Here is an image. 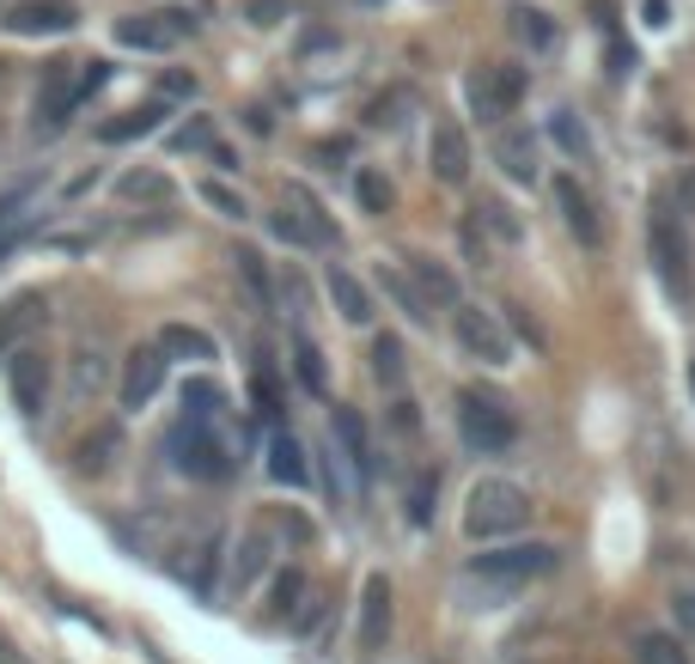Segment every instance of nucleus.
<instances>
[{
  "mask_svg": "<svg viewBox=\"0 0 695 664\" xmlns=\"http://www.w3.org/2000/svg\"><path fill=\"white\" fill-rule=\"evenodd\" d=\"M117 196L129 202V208H134V202H141V208H165V202L177 196V183H171L165 171L141 165V171H122V177H117Z\"/></svg>",
  "mask_w": 695,
  "mask_h": 664,
  "instance_id": "obj_23",
  "label": "nucleus"
},
{
  "mask_svg": "<svg viewBox=\"0 0 695 664\" xmlns=\"http://www.w3.org/2000/svg\"><path fill=\"white\" fill-rule=\"evenodd\" d=\"M117 451H122V433L117 427L86 433V439H79V469H86V476H105V469L117 464Z\"/></svg>",
  "mask_w": 695,
  "mask_h": 664,
  "instance_id": "obj_30",
  "label": "nucleus"
},
{
  "mask_svg": "<svg viewBox=\"0 0 695 664\" xmlns=\"http://www.w3.org/2000/svg\"><path fill=\"white\" fill-rule=\"evenodd\" d=\"M74 25H79L74 0H19V7H7V31L13 37H62Z\"/></svg>",
  "mask_w": 695,
  "mask_h": 664,
  "instance_id": "obj_12",
  "label": "nucleus"
},
{
  "mask_svg": "<svg viewBox=\"0 0 695 664\" xmlns=\"http://www.w3.org/2000/svg\"><path fill=\"white\" fill-rule=\"evenodd\" d=\"M427 171L439 183H464L470 177V134H464L452 117H439L433 122V134H427Z\"/></svg>",
  "mask_w": 695,
  "mask_h": 664,
  "instance_id": "obj_14",
  "label": "nucleus"
},
{
  "mask_svg": "<svg viewBox=\"0 0 695 664\" xmlns=\"http://www.w3.org/2000/svg\"><path fill=\"white\" fill-rule=\"evenodd\" d=\"M269 476L281 488H312V464H305V445L293 433H275L269 439Z\"/></svg>",
  "mask_w": 695,
  "mask_h": 664,
  "instance_id": "obj_24",
  "label": "nucleus"
},
{
  "mask_svg": "<svg viewBox=\"0 0 695 664\" xmlns=\"http://www.w3.org/2000/svg\"><path fill=\"white\" fill-rule=\"evenodd\" d=\"M50 384H55V360L43 348H31V341H19V348L7 353V391H13L19 415L37 421L43 403H50Z\"/></svg>",
  "mask_w": 695,
  "mask_h": 664,
  "instance_id": "obj_8",
  "label": "nucleus"
},
{
  "mask_svg": "<svg viewBox=\"0 0 695 664\" xmlns=\"http://www.w3.org/2000/svg\"><path fill=\"white\" fill-rule=\"evenodd\" d=\"M355 202H360V214H391V202H397L391 177H384V171H372V165H360L355 171Z\"/></svg>",
  "mask_w": 695,
  "mask_h": 664,
  "instance_id": "obj_31",
  "label": "nucleus"
},
{
  "mask_svg": "<svg viewBox=\"0 0 695 664\" xmlns=\"http://www.w3.org/2000/svg\"><path fill=\"white\" fill-rule=\"evenodd\" d=\"M555 567H562V548L555 543H507V548L476 555L470 579H488V586H500V591H519V586H531V579L555 574Z\"/></svg>",
  "mask_w": 695,
  "mask_h": 664,
  "instance_id": "obj_5",
  "label": "nucleus"
},
{
  "mask_svg": "<svg viewBox=\"0 0 695 664\" xmlns=\"http://www.w3.org/2000/svg\"><path fill=\"white\" fill-rule=\"evenodd\" d=\"M324 293H329V305L341 312V324H372V293L360 287V274H348L341 262H329Z\"/></svg>",
  "mask_w": 695,
  "mask_h": 664,
  "instance_id": "obj_20",
  "label": "nucleus"
},
{
  "mask_svg": "<svg viewBox=\"0 0 695 664\" xmlns=\"http://www.w3.org/2000/svg\"><path fill=\"white\" fill-rule=\"evenodd\" d=\"M269 232H275L281 244H293V250H317L312 226L300 220V208H293V202H281V214H269Z\"/></svg>",
  "mask_w": 695,
  "mask_h": 664,
  "instance_id": "obj_38",
  "label": "nucleus"
},
{
  "mask_svg": "<svg viewBox=\"0 0 695 664\" xmlns=\"http://www.w3.org/2000/svg\"><path fill=\"white\" fill-rule=\"evenodd\" d=\"M171 469L177 476H196V482H226L232 476V445H226L220 421H202V415H184L171 427Z\"/></svg>",
  "mask_w": 695,
  "mask_h": 664,
  "instance_id": "obj_3",
  "label": "nucleus"
},
{
  "mask_svg": "<svg viewBox=\"0 0 695 664\" xmlns=\"http://www.w3.org/2000/svg\"><path fill=\"white\" fill-rule=\"evenodd\" d=\"M184 31H196V19L189 13H129V19H117V43L122 50H141V55L177 50Z\"/></svg>",
  "mask_w": 695,
  "mask_h": 664,
  "instance_id": "obj_10",
  "label": "nucleus"
},
{
  "mask_svg": "<svg viewBox=\"0 0 695 664\" xmlns=\"http://www.w3.org/2000/svg\"><path fill=\"white\" fill-rule=\"evenodd\" d=\"M495 165L507 171L512 183H537V177H543L537 134H531V129H519V122H507V129L495 134Z\"/></svg>",
  "mask_w": 695,
  "mask_h": 664,
  "instance_id": "obj_17",
  "label": "nucleus"
},
{
  "mask_svg": "<svg viewBox=\"0 0 695 664\" xmlns=\"http://www.w3.org/2000/svg\"><path fill=\"white\" fill-rule=\"evenodd\" d=\"M37 189H43V177H37V171H31V177H19V183H7V189H0V226H7V220H19V214H31Z\"/></svg>",
  "mask_w": 695,
  "mask_h": 664,
  "instance_id": "obj_40",
  "label": "nucleus"
},
{
  "mask_svg": "<svg viewBox=\"0 0 695 664\" xmlns=\"http://www.w3.org/2000/svg\"><path fill=\"white\" fill-rule=\"evenodd\" d=\"M281 0H250V25H275Z\"/></svg>",
  "mask_w": 695,
  "mask_h": 664,
  "instance_id": "obj_51",
  "label": "nucleus"
},
{
  "mask_svg": "<svg viewBox=\"0 0 695 664\" xmlns=\"http://www.w3.org/2000/svg\"><path fill=\"white\" fill-rule=\"evenodd\" d=\"M525 524H531V494L507 476H482L464 494V536H476V543H507Z\"/></svg>",
  "mask_w": 695,
  "mask_h": 664,
  "instance_id": "obj_1",
  "label": "nucleus"
},
{
  "mask_svg": "<svg viewBox=\"0 0 695 664\" xmlns=\"http://www.w3.org/2000/svg\"><path fill=\"white\" fill-rule=\"evenodd\" d=\"M689 391H695V366H689Z\"/></svg>",
  "mask_w": 695,
  "mask_h": 664,
  "instance_id": "obj_52",
  "label": "nucleus"
},
{
  "mask_svg": "<svg viewBox=\"0 0 695 664\" xmlns=\"http://www.w3.org/2000/svg\"><path fill=\"white\" fill-rule=\"evenodd\" d=\"M74 384H79V396L105 384V366H98V353H79V372H74Z\"/></svg>",
  "mask_w": 695,
  "mask_h": 664,
  "instance_id": "obj_49",
  "label": "nucleus"
},
{
  "mask_svg": "<svg viewBox=\"0 0 695 664\" xmlns=\"http://www.w3.org/2000/svg\"><path fill=\"white\" fill-rule=\"evenodd\" d=\"M647 257H653V274L665 281L671 300L689 305L695 300V244L671 202H653V214H647Z\"/></svg>",
  "mask_w": 695,
  "mask_h": 664,
  "instance_id": "obj_2",
  "label": "nucleus"
},
{
  "mask_svg": "<svg viewBox=\"0 0 695 664\" xmlns=\"http://www.w3.org/2000/svg\"><path fill=\"white\" fill-rule=\"evenodd\" d=\"M403 269L415 274V287L427 293L433 305H458V274H452L439 257H427V250H409V257H403Z\"/></svg>",
  "mask_w": 695,
  "mask_h": 664,
  "instance_id": "obj_22",
  "label": "nucleus"
},
{
  "mask_svg": "<svg viewBox=\"0 0 695 664\" xmlns=\"http://www.w3.org/2000/svg\"><path fill=\"white\" fill-rule=\"evenodd\" d=\"M220 409H226V391L214 384V378H189V384H184V415L220 421Z\"/></svg>",
  "mask_w": 695,
  "mask_h": 664,
  "instance_id": "obj_36",
  "label": "nucleus"
},
{
  "mask_svg": "<svg viewBox=\"0 0 695 664\" xmlns=\"http://www.w3.org/2000/svg\"><path fill=\"white\" fill-rule=\"evenodd\" d=\"M105 86H110V62H79V98H93Z\"/></svg>",
  "mask_w": 695,
  "mask_h": 664,
  "instance_id": "obj_48",
  "label": "nucleus"
},
{
  "mask_svg": "<svg viewBox=\"0 0 695 664\" xmlns=\"http://www.w3.org/2000/svg\"><path fill=\"white\" fill-rule=\"evenodd\" d=\"M196 196L208 202V208L220 214V220H250V202L238 196L232 183H220V177H202V183H196Z\"/></svg>",
  "mask_w": 695,
  "mask_h": 664,
  "instance_id": "obj_33",
  "label": "nucleus"
},
{
  "mask_svg": "<svg viewBox=\"0 0 695 664\" xmlns=\"http://www.w3.org/2000/svg\"><path fill=\"white\" fill-rule=\"evenodd\" d=\"M379 281H384V293H391V300L415 317V324H427V317H433V300L415 287V274H409L403 262H379Z\"/></svg>",
  "mask_w": 695,
  "mask_h": 664,
  "instance_id": "obj_26",
  "label": "nucleus"
},
{
  "mask_svg": "<svg viewBox=\"0 0 695 664\" xmlns=\"http://www.w3.org/2000/svg\"><path fill=\"white\" fill-rule=\"evenodd\" d=\"M220 555H226V536L208 531V543H202V555H196V574H189L202 598H214V591H220V586H214V579H220Z\"/></svg>",
  "mask_w": 695,
  "mask_h": 664,
  "instance_id": "obj_39",
  "label": "nucleus"
},
{
  "mask_svg": "<svg viewBox=\"0 0 695 664\" xmlns=\"http://www.w3.org/2000/svg\"><path fill=\"white\" fill-rule=\"evenodd\" d=\"M671 610H677L683 634L695 640V579H689V586H677V591H671Z\"/></svg>",
  "mask_w": 695,
  "mask_h": 664,
  "instance_id": "obj_47",
  "label": "nucleus"
},
{
  "mask_svg": "<svg viewBox=\"0 0 695 664\" xmlns=\"http://www.w3.org/2000/svg\"><path fill=\"white\" fill-rule=\"evenodd\" d=\"M336 439H341V451H348V464H355L360 482H372L379 451H372V433H367V421H360V409H341L336 403Z\"/></svg>",
  "mask_w": 695,
  "mask_h": 664,
  "instance_id": "obj_21",
  "label": "nucleus"
},
{
  "mask_svg": "<svg viewBox=\"0 0 695 664\" xmlns=\"http://www.w3.org/2000/svg\"><path fill=\"white\" fill-rule=\"evenodd\" d=\"M269 548H275L269 524H250V531H245V543H238V555H232V598H245V591L269 574Z\"/></svg>",
  "mask_w": 695,
  "mask_h": 664,
  "instance_id": "obj_19",
  "label": "nucleus"
},
{
  "mask_svg": "<svg viewBox=\"0 0 695 664\" xmlns=\"http://www.w3.org/2000/svg\"><path fill=\"white\" fill-rule=\"evenodd\" d=\"M232 262H238V274H245V287L250 293H257V300H275V281H269V262H263V250H257V244H238L232 250Z\"/></svg>",
  "mask_w": 695,
  "mask_h": 664,
  "instance_id": "obj_34",
  "label": "nucleus"
},
{
  "mask_svg": "<svg viewBox=\"0 0 695 664\" xmlns=\"http://www.w3.org/2000/svg\"><path fill=\"white\" fill-rule=\"evenodd\" d=\"M452 336H458V348L470 353V360L482 366H507L512 360V341H507V324H500L495 312H482V305H452Z\"/></svg>",
  "mask_w": 695,
  "mask_h": 664,
  "instance_id": "obj_7",
  "label": "nucleus"
},
{
  "mask_svg": "<svg viewBox=\"0 0 695 664\" xmlns=\"http://www.w3.org/2000/svg\"><path fill=\"white\" fill-rule=\"evenodd\" d=\"M372 378H379L384 391H403V378H409L403 336H372Z\"/></svg>",
  "mask_w": 695,
  "mask_h": 664,
  "instance_id": "obj_29",
  "label": "nucleus"
},
{
  "mask_svg": "<svg viewBox=\"0 0 695 664\" xmlns=\"http://www.w3.org/2000/svg\"><path fill=\"white\" fill-rule=\"evenodd\" d=\"M391 421H397V433H415L421 427V415H415V403H409V396H397V403H391Z\"/></svg>",
  "mask_w": 695,
  "mask_h": 664,
  "instance_id": "obj_50",
  "label": "nucleus"
},
{
  "mask_svg": "<svg viewBox=\"0 0 695 664\" xmlns=\"http://www.w3.org/2000/svg\"><path fill=\"white\" fill-rule=\"evenodd\" d=\"M43 324H50V300H43V293H13V300L0 305V360H7L19 341L37 336Z\"/></svg>",
  "mask_w": 695,
  "mask_h": 664,
  "instance_id": "obj_18",
  "label": "nucleus"
},
{
  "mask_svg": "<svg viewBox=\"0 0 695 664\" xmlns=\"http://www.w3.org/2000/svg\"><path fill=\"white\" fill-rule=\"evenodd\" d=\"M300 598H305V574L300 567H287V574L275 579V586H269V622H281V616H300Z\"/></svg>",
  "mask_w": 695,
  "mask_h": 664,
  "instance_id": "obj_35",
  "label": "nucleus"
},
{
  "mask_svg": "<svg viewBox=\"0 0 695 664\" xmlns=\"http://www.w3.org/2000/svg\"><path fill=\"white\" fill-rule=\"evenodd\" d=\"M165 366H171V353L159 348H134L129 353V366H122V384H117V396H122V409H146L159 396V384H165Z\"/></svg>",
  "mask_w": 695,
  "mask_h": 664,
  "instance_id": "obj_13",
  "label": "nucleus"
},
{
  "mask_svg": "<svg viewBox=\"0 0 695 664\" xmlns=\"http://www.w3.org/2000/svg\"><path fill=\"white\" fill-rule=\"evenodd\" d=\"M409 519L433 524V476H415V488H409Z\"/></svg>",
  "mask_w": 695,
  "mask_h": 664,
  "instance_id": "obj_46",
  "label": "nucleus"
},
{
  "mask_svg": "<svg viewBox=\"0 0 695 664\" xmlns=\"http://www.w3.org/2000/svg\"><path fill=\"white\" fill-rule=\"evenodd\" d=\"M550 134H555V146H562L574 165H591V141H586V129H579L574 110H555V117H550Z\"/></svg>",
  "mask_w": 695,
  "mask_h": 664,
  "instance_id": "obj_32",
  "label": "nucleus"
},
{
  "mask_svg": "<svg viewBox=\"0 0 695 664\" xmlns=\"http://www.w3.org/2000/svg\"><path fill=\"white\" fill-rule=\"evenodd\" d=\"M281 202H293V208H300V220H305V226H312L317 250H336V244H341L336 220H329V214H324V202H317V196H312V189H305V183H287V189H281Z\"/></svg>",
  "mask_w": 695,
  "mask_h": 664,
  "instance_id": "obj_27",
  "label": "nucleus"
},
{
  "mask_svg": "<svg viewBox=\"0 0 695 664\" xmlns=\"http://www.w3.org/2000/svg\"><path fill=\"white\" fill-rule=\"evenodd\" d=\"M171 141L184 146V153H208V146H214V129H208V117H196V122H184V129L171 134Z\"/></svg>",
  "mask_w": 695,
  "mask_h": 664,
  "instance_id": "obj_45",
  "label": "nucleus"
},
{
  "mask_svg": "<svg viewBox=\"0 0 695 664\" xmlns=\"http://www.w3.org/2000/svg\"><path fill=\"white\" fill-rule=\"evenodd\" d=\"M512 31H519L531 50H555V25L537 13V7H512Z\"/></svg>",
  "mask_w": 695,
  "mask_h": 664,
  "instance_id": "obj_41",
  "label": "nucleus"
},
{
  "mask_svg": "<svg viewBox=\"0 0 695 664\" xmlns=\"http://www.w3.org/2000/svg\"><path fill=\"white\" fill-rule=\"evenodd\" d=\"M79 105H86L79 98V62H50L37 86V134H62Z\"/></svg>",
  "mask_w": 695,
  "mask_h": 664,
  "instance_id": "obj_9",
  "label": "nucleus"
},
{
  "mask_svg": "<svg viewBox=\"0 0 695 664\" xmlns=\"http://www.w3.org/2000/svg\"><path fill=\"white\" fill-rule=\"evenodd\" d=\"M165 117H171V105H165V98H146V105H134V110H117V117H105V122H98V146H129V141H146V134H159V129H165Z\"/></svg>",
  "mask_w": 695,
  "mask_h": 664,
  "instance_id": "obj_16",
  "label": "nucleus"
},
{
  "mask_svg": "<svg viewBox=\"0 0 695 664\" xmlns=\"http://www.w3.org/2000/svg\"><path fill=\"white\" fill-rule=\"evenodd\" d=\"M384 640H391V579L367 574V586H360V652L379 658Z\"/></svg>",
  "mask_w": 695,
  "mask_h": 664,
  "instance_id": "obj_15",
  "label": "nucleus"
},
{
  "mask_svg": "<svg viewBox=\"0 0 695 664\" xmlns=\"http://www.w3.org/2000/svg\"><path fill=\"white\" fill-rule=\"evenodd\" d=\"M464 98H470V110L482 122L512 117V110H519V98H525V67H512V62L470 67V79H464Z\"/></svg>",
  "mask_w": 695,
  "mask_h": 664,
  "instance_id": "obj_6",
  "label": "nucleus"
},
{
  "mask_svg": "<svg viewBox=\"0 0 695 664\" xmlns=\"http://www.w3.org/2000/svg\"><path fill=\"white\" fill-rule=\"evenodd\" d=\"M458 433H464V445H470L476 457H500V451H512V439H519V415H512V403L507 396H495V391H458Z\"/></svg>",
  "mask_w": 695,
  "mask_h": 664,
  "instance_id": "obj_4",
  "label": "nucleus"
},
{
  "mask_svg": "<svg viewBox=\"0 0 695 664\" xmlns=\"http://www.w3.org/2000/svg\"><path fill=\"white\" fill-rule=\"evenodd\" d=\"M476 220H482L488 232L500 238V244H519V238H525V226L512 220V208H507V202H495V196H482V202H476Z\"/></svg>",
  "mask_w": 695,
  "mask_h": 664,
  "instance_id": "obj_37",
  "label": "nucleus"
},
{
  "mask_svg": "<svg viewBox=\"0 0 695 664\" xmlns=\"http://www.w3.org/2000/svg\"><path fill=\"white\" fill-rule=\"evenodd\" d=\"M634 664H689V652H683L671 634H641L634 640Z\"/></svg>",
  "mask_w": 695,
  "mask_h": 664,
  "instance_id": "obj_42",
  "label": "nucleus"
},
{
  "mask_svg": "<svg viewBox=\"0 0 695 664\" xmlns=\"http://www.w3.org/2000/svg\"><path fill=\"white\" fill-rule=\"evenodd\" d=\"M550 196H555V214H562L567 232H574L586 250H604V214H598V202H591L586 183L579 177H555Z\"/></svg>",
  "mask_w": 695,
  "mask_h": 664,
  "instance_id": "obj_11",
  "label": "nucleus"
},
{
  "mask_svg": "<svg viewBox=\"0 0 695 664\" xmlns=\"http://www.w3.org/2000/svg\"><path fill=\"white\" fill-rule=\"evenodd\" d=\"M159 348H165L171 360H196V366L220 360L214 336H208V329H196V324H165V329H159Z\"/></svg>",
  "mask_w": 695,
  "mask_h": 664,
  "instance_id": "obj_25",
  "label": "nucleus"
},
{
  "mask_svg": "<svg viewBox=\"0 0 695 664\" xmlns=\"http://www.w3.org/2000/svg\"><path fill=\"white\" fill-rule=\"evenodd\" d=\"M250 391H257V409H263V415H281V384H275V372H269V366H257Z\"/></svg>",
  "mask_w": 695,
  "mask_h": 664,
  "instance_id": "obj_44",
  "label": "nucleus"
},
{
  "mask_svg": "<svg viewBox=\"0 0 695 664\" xmlns=\"http://www.w3.org/2000/svg\"><path fill=\"white\" fill-rule=\"evenodd\" d=\"M202 91V79L189 74V67H171V74H159V98L165 105H184V98H196Z\"/></svg>",
  "mask_w": 695,
  "mask_h": 664,
  "instance_id": "obj_43",
  "label": "nucleus"
},
{
  "mask_svg": "<svg viewBox=\"0 0 695 664\" xmlns=\"http://www.w3.org/2000/svg\"><path fill=\"white\" fill-rule=\"evenodd\" d=\"M293 372L312 396H329V366H324V348H317L305 329H293Z\"/></svg>",
  "mask_w": 695,
  "mask_h": 664,
  "instance_id": "obj_28",
  "label": "nucleus"
}]
</instances>
